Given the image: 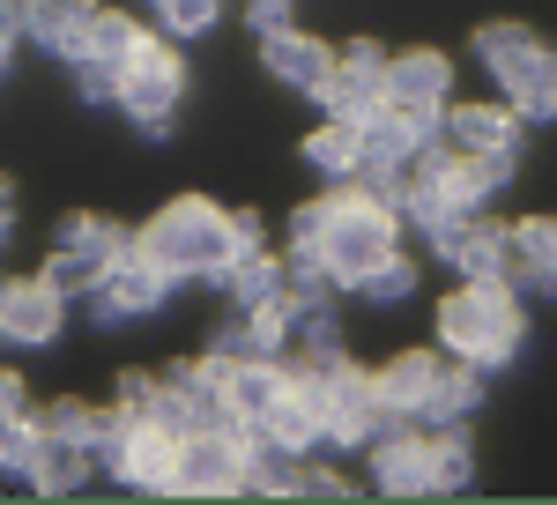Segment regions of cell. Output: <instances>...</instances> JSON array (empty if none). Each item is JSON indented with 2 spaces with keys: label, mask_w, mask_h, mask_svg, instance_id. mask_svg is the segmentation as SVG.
Returning <instances> with one entry per match:
<instances>
[{
  "label": "cell",
  "mask_w": 557,
  "mask_h": 505,
  "mask_svg": "<svg viewBox=\"0 0 557 505\" xmlns=\"http://www.w3.org/2000/svg\"><path fill=\"white\" fill-rule=\"evenodd\" d=\"M134 38H141V23H134V15L89 0V8H83V38H75V60H112V67H120Z\"/></svg>",
  "instance_id": "cb8c5ba5"
},
{
  "label": "cell",
  "mask_w": 557,
  "mask_h": 505,
  "mask_svg": "<svg viewBox=\"0 0 557 505\" xmlns=\"http://www.w3.org/2000/svg\"><path fill=\"white\" fill-rule=\"evenodd\" d=\"M513 186V157H454L446 149V201L454 209H491Z\"/></svg>",
  "instance_id": "44dd1931"
},
{
  "label": "cell",
  "mask_w": 557,
  "mask_h": 505,
  "mask_svg": "<svg viewBox=\"0 0 557 505\" xmlns=\"http://www.w3.org/2000/svg\"><path fill=\"white\" fill-rule=\"evenodd\" d=\"M127 491H149V498H178V439L157 417L127 423V446H120V468H112Z\"/></svg>",
  "instance_id": "7c38bea8"
},
{
  "label": "cell",
  "mask_w": 557,
  "mask_h": 505,
  "mask_svg": "<svg viewBox=\"0 0 557 505\" xmlns=\"http://www.w3.org/2000/svg\"><path fill=\"white\" fill-rule=\"evenodd\" d=\"M431 253H438L461 283H483V275H506V268H513L506 223H491L483 209H446L431 223Z\"/></svg>",
  "instance_id": "9c48e42d"
},
{
  "label": "cell",
  "mask_w": 557,
  "mask_h": 505,
  "mask_svg": "<svg viewBox=\"0 0 557 505\" xmlns=\"http://www.w3.org/2000/svg\"><path fill=\"white\" fill-rule=\"evenodd\" d=\"M172 291H178L172 268H157L141 246H127L112 268H104V283L83 297V312L97 320V328H120V320H149V312H164Z\"/></svg>",
  "instance_id": "52a82bcc"
},
{
  "label": "cell",
  "mask_w": 557,
  "mask_h": 505,
  "mask_svg": "<svg viewBox=\"0 0 557 505\" xmlns=\"http://www.w3.org/2000/svg\"><path fill=\"white\" fill-rule=\"evenodd\" d=\"M380 97H386V45H372V38L335 45V67H327V83H320V112L357 126Z\"/></svg>",
  "instance_id": "30bf717a"
},
{
  "label": "cell",
  "mask_w": 557,
  "mask_h": 505,
  "mask_svg": "<svg viewBox=\"0 0 557 505\" xmlns=\"http://www.w3.org/2000/svg\"><path fill=\"white\" fill-rule=\"evenodd\" d=\"M401 423H409V417H394V409L380 402L372 372L343 365L335 379H320V446H327V454H364L372 439L401 431Z\"/></svg>",
  "instance_id": "8992f818"
},
{
  "label": "cell",
  "mask_w": 557,
  "mask_h": 505,
  "mask_svg": "<svg viewBox=\"0 0 557 505\" xmlns=\"http://www.w3.org/2000/svg\"><path fill=\"white\" fill-rule=\"evenodd\" d=\"M364 461H372V491H386V498H431V446H424L417 423L372 439Z\"/></svg>",
  "instance_id": "4fadbf2b"
},
{
  "label": "cell",
  "mask_w": 557,
  "mask_h": 505,
  "mask_svg": "<svg viewBox=\"0 0 557 505\" xmlns=\"http://www.w3.org/2000/svg\"><path fill=\"white\" fill-rule=\"evenodd\" d=\"M52 246H89V253H104V260H120L134 238L112 223V215H67V223L52 231Z\"/></svg>",
  "instance_id": "f546056e"
},
{
  "label": "cell",
  "mask_w": 557,
  "mask_h": 505,
  "mask_svg": "<svg viewBox=\"0 0 557 505\" xmlns=\"http://www.w3.org/2000/svg\"><path fill=\"white\" fill-rule=\"evenodd\" d=\"M67 328V297L52 291V283H8L0 297V342H15V349H45V342H60Z\"/></svg>",
  "instance_id": "5bb4252c"
},
{
  "label": "cell",
  "mask_w": 557,
  "mask_h": 505,
  "mask_svg": "<svg viewBox=\"0 0 557 505\" xmlns=\"http://www.w3.org/2000/svg\"><path fill=\"white\" fill-rule=\"evenodd\" d=\"M424 446H431V491H469L475 483V446H469V431H424Z\"/></svg>",
  "instance_id": "484cf974"
},
{
  "label": "cell",
  "mask_w": 557,
  "mask_h": 505,
  "mask_svg": "<svg viewBox=\"0 0 557 505\" xmlns=\"http://www.w3.org/2000/svg\"><path fill=\"white\" fill-rule=\"evenodd\" d=\"M475 409H483V372L475 365H438V379H431V394L417 402V431H469Z\"/></svg>",
  "instance_id": "9a60e30c"
},
{
  "label": "cell",
  "mask_w": 557,
  "mask_h": 505,
  "mask_svg": "<svg viewBox=\"0 0 557 505\" xmlns=\"http://www.w3.org/2000/svg\"><path fill=\"white\" fill-rule=\"evenodd\" d=\"M475 60L491 67V83L506 89V104L520 120H557V52L528 23H483Z\"/></svg>",
  "instance_id": "3957f363"
},
{
  "label": "cell",
  "mask_w": 557,
  "mask_h": 505,
  "mask_svg": "<svg viewBox=\"0 0 557 505\" xmlns=\"http://www.w3.org/2000/svg\"><path fill=\"white\" fill-rule=\"evenodd\" d=\"M134 246L149 253L157 268H172L178 283L186 275H215L231 260V209H215L201 194H178V201H164V209L134 231Z\"/></svg>",
  "instance_id": "7a4b0ae2"
},
{
  "label": "cell",
  "mask_w": 557,
  "mask_h": 505,
  "mask_svg": "<svg viewBox=\"0 0 557 505\" xmlns=\"http://www.w3.org/2000/svg\"><path fill=\"white\" fill-rule=\"evenodd\" d=\"M246 23H253V38L290 30V0H246Z\"/></svg>",
  "instance_id": "74e56055"
},
{
  "label": "cell",
  "mask_w": 557,
  "mask_h": 505,
  "mask_svg": "<svg viewBox=\"0 0 557 505\" xmlns=\"http://www.w3.org/2000/svg\"><path fill=\"white\" fill-rule=\"evenodd\" d=\"M30 417H38V431H52V439H97V417H104V409H89V402H52V409H30Z\"/></svg>",
  "instance_id": "d6a6232c"
},
{
  "label": "cell",
  "mask_w": 557,
  "mask_h": 505,
  "mask_svg": "<svg viewBox=\"0 0 557 505\" xmlns=\"http://www.w3.org/2000/svg\"><path fill=\"white\" fill-rule=\"evenodd\" d=\"M231 253H260V215L253 209L231 215Z\"/></svg>",
  "instance_id": "ab89813d"
},
{
  "label": "cell",
  "mask_w": 557,
  "mask_h": 505,
  "mask_svg": "<svg viewBox=\"0 0 557 505\" xmlns=\"http://www.w3.org/2000/svg\"><path fill=\"white\" fill-rule=\"evenodd\" d=\"M67 75H75V89L89 104H120V67L112 60H67Z\"/></svg>",
  "instance_id": "836d02e7"
},
{
  "label": "cell",
  "mask_w": 557,
  "mask_h": 505,
  "mask_svg": "<svg viewBox=\"0 0 557 505\" xmlns=\"http://www.w3.org/2000/svg\"><path fill=\"white\" fill-rule=\"evenodd\" d=\"M178 97H186V67H178V38L164 30H141L127 45V60H120V112H127L149 141H164L172 134V112Z\"/></svg>",
  "instance_id": "5b68a950"
},
{
  "label": "cell",
  "mask_w": 557,
  "mask_h": 505,
  "mask_svg": "<svg viewBox=\"0 0 557 505\" xmlns=\"http://www.w3.org/2000/svg\"><path fill=\"white\" fill-rule=\"evenodd\" d=\"M149 15H157L164 38H201V30H215V0H149Z\"/></svg>",
  "instance_id": "4dcf8cb0"
},
{
  "label": "cell",
  "mask_w": 557,
  "mask_h": 505,
  "mask_svg": "<svg viewBox=\"0 0 557 505\" xmlns=\"http://www.w3.org/2000/svg\"><path fill=\"white\" fill-rule=\"evenodd\" d=\"M520 335H528V320H520V297H513L506 275L461 283V291H446V305H438V349L454 365L498 372V365L520 357Z\"/></svg>",
  "instance_id": "6da1fadb"
},
{
  "label": "cell",
  "mask_w": 557,
  "mask_h": 505,
  "mask_svg": "<svg viewBox=\"0 0 557 505\" xmlns=\"http://www.w3.org/2000/svg\"><path fill=\"white\" fill-rule=\"evenodd\" d=\"M386 104H454V60L446 52H386Z\"/></svg>",
  "instance_id": "ac0fdd59"
},
{
  "label": "cell",
  "mask_w": 557,
  "mask_h": 505,
  "mask_svg": "<svg viewBox=\"0 0 557 505\" xmlns=\"http://www.w3.org/2000/svg\"><path fill=\"white\" fill-rule=\"evenodd\" d=\"M386 253H401V215L372 201V194H357V186H327V231H320V260L343 275V291L364 275V268H380Z\"/></svg>",
  "instance_id": "277c9868"
},
{
  "label": "cell",
  "mask_w": 557,
  "mask_h": 505,
  "mask_svg": "<svg viewBox=\"0 0 557 505\" xmlns=\"http://www.w3.org/2000/svg\"><path fill=\"white\" fill-rule=\"evenodd\" d=\"M246 491V423H209L178 439V498H238Z\"/></svg>",
  "instance_id": "ba28073f"
},
{
  "label": "cell",
  "mask_w": 557,
  "mask_h": 505,
  "mask_svg": "<svg viewBox=\"0 0 557 505\" xmlns=\"http://www.w3.org/2000/svg\"><path fill=\"white\" fill-rule=\"evenodd\" d=\"M8 223H15V186L0 178V246H8Z\"/></svg>",
  "instance_id": "60d3db41"
},
{
  "label": "cell",
  "mask_w": 557,
  "mask_h": 505,
  "mask_svg": "<svg viewBox=\"0 0 557 505\" xmlns=\"http://www.w3.org/2000/svg\"><path fill=\"white\" fill-rule=\"evenodd\" d=\"M209 357H223V365H253V357H275V349H268V342L253 335V320L238 312V320H223V328L209 335Z\"/></svg>",
  "instance_id": "1f68e13d"
},
{
  "label": "cell",
  "mask_w": 557,
  "mask_h": 505,
  "mask_svg": "<svg viewBox=\"0 0 557 505\" xmlns=\"http://www.w3.org/2000/svg\"><path fill=\"white\" fill-rule=\"evenodd\" d=\"M305 164L320 171L327 186H349V178H357V126L349 120H320L312 134H305Z\"/></svg>",
  "instance_id": "d4e9b609"
},
{
  "label": "cell",
  "mask_w": 557,
  "mask_h": 505,
  "mask_svg": "<svg viewBox=\"0 0 557 505\" xmlns=\"http://www.w3.org/2000/svg\"><path fill=\"white\" fill-rule=\"evenodd\" d=\"M104 268H112V260H104V253H89V246H52V260H45V283L75 305V297H89L97 283H104Z\"/></svg>",
  "instance_id": "4316f807"
},
{
  "label": "cell",
  "mask_w": 557,
  "mask_h": 505,
  "mask_svg": "<svg viewBox=\"0 0 557 505\" xmlns=\"http://www.w3.org/2000/svg\"><path fill=\"white\" fill-rule=\"evenodd\" d=\"M298 498H349V476H335V468H327V461H312V454H305Z\"/></svg>",
  "instance_id": "8d00e7d4"
},
{
  "label": "cell",
  "mask_w": 557,
  "mask_h": 505,
  "mask_svg": "<svg viewBox=\"0 0 557 505\" xmlns=\"http://www.w3.org/2000/svg\"><path fill=\"white\" fill-rule=\"evenodd\" d=\"M157 394H164V379H141V372H120V394H112V409L120 417H157Z\"/></svg>",
  "instance_id": "e575fe53"
},
{
  "label": "cell",
  "mask_w": 557,
  "mask_h": 505,
  "mask_svg": "<svg viewBox=\"0 0 557 505\" xmlns=\"http://www.w3.org/2000/svg\"><path fill=\"white\" fill-rule=\"evenodd\" d=\"M335 291H343V275H335L320 253H283V297H290L298 312L305 305H327Z\"/></svg>",
  "instance_id": "83f0119b"
},
{
  "label": "cell",
  "mask_w": 557,
  "mask_h": 505,
  "mask_svg": "<svg viewBox=\"0 0 557 505\" xmlns=\"http://www.w3.org/2000/svg\"><path fill=\"white\" fill-rule=\"evenodd\" d=\"M320 231H327V194L290 215V253H320Z\"/></svg>",
  "instance_id": "d590c367"
},
{
  "label": "cell",
  "mask_w": 557,
  "mask_h": 505,
  "mask_svg": "<svg viewBox=\"0 0 557 505\" xmlns=\"http://www.w3.org/2000/svg\"><path fill=\"white\" fill-rule=\"evenodd\" d=\"M349 291L372 297V305H401V297H417V260H409V253H386L380 268H364Z\"/></svg>",
  "instance_id": "f1b7e54d"
},
{
  "label": "cell",
  "mask_w": 557,
  "mask_h": 505,
  "mask_svg": "<svg viewBox=\"0 0 557 505\" xmlns=\"http://www.w3.org/2000/svg\"><path fill=\"white\" fill-rule=\"evenodd\" d=\"M298 476H305L298 446H283L260 423H246V491H260V498H298Z\"/></svg>",
  "instance_id": "d6986e66"
},
{
  "label": "cell",
  "mask_w": 557,
  "mask_h": 505,
  "mask_svg": "<svg viewBox=\"0 0 557 505\" xmlns=\"http://www.w3.org/2000/svg\"><path fill=\"white\" fill-rule=\"evenodd\" d=\"M431 379H438V357H431V349H401V357H386L380 372H372V386H380V402L394 409V417H417V402L431 394Z\"/></svg>",
  "instance_id": "7402d4cb"
},
{
  "label": "cell",
  "mask_w": 557,
  "mask_h": 505,
  "mask_svg": "<svg viewBox=\"0 0 557 505\" xmlns=\"http://www.w3.org/2000/svg\"><path fill=\"white\" fill-rule=\"evenodd\" d=\"M506 238H513L506 283L535 291V297H557V215H520V223H506Z\"/></svg>",
  "instance_id": "e0dca14e"
},
{
  "label": "cell",
  "mask_w": 557,
  "mask_h": 505,
  "mask_svg": "<svg viewBox=\"0 0 557 505\" xmlns=\"http://www.w3.org/2000/svg\"><path fill=\"white\" fill-rule=\"evenodd\" d=\"M23 417H30V394H23V379L0 372V439H8V431H15Z\"/></svg>",
  "instance_id": "f35d334b"
},
{
  "label": "cell",
  "mask_w": 557,
  "mask_h": 505,
  "mask_svg": "<svg viewBox=\"0 0 557 505\" xmlns=\"http://www.w3.org/2000/svg\"><path fill=\"white\" fill-rule=\"evenodd\" d=\"M260 60H268V75L275 83H290L298 97H320V83H327V67H335V45H320L312 30H275V38H260Z\"/></svg>",
  "instance_id": "2e32d148"
},
{
  "label": "cell",
  "mask_w": 557,
  "mask_h": 505,
  "mask_svg": "<svg viewBox=\"0 0 557 505\" xmlns=\"http://www.w3.org/2000/svg\"><path fill=\"white\" fill-rule=\"evenodd\" d=\"M215 283L231 297V312H253V305H268V297L283 291V260H275V253H231V260L215 268Z\"/></svg>",
  "instance_id": "603a6c76"
},
{
  "label": "cell",
  "mask_w": 557,
  "mask_h": 505,
  "mask_svg": "<svg viewBox=\"0 0 557 505\" xmlns=\"http://www.w3.org/2000/svg\"><path fill=\"white\" fill-rule=\"evenodd\" d=\"M23 483L45 491V498L83 491V483H89V446H83V439H52V431H38V454H30V476H23Z\"/></svg>",
  "instance_id": "ffe728a7"
},
{
  "label": "cell",
  "mask_w": 557,
  "mask_h": 505,
  "mask_svg": "<svg viewBox=\"0 0 557 505\" xmlns=\"http://www.w3.org/2000/svg\"><path fill=\"white\" fill-rule=\"evenodd\" d=\"M438 141L454 157H520V112L513 104H446Z\"/></svg>",
  "instance_id": "8fae6325"
}]
</instances>
